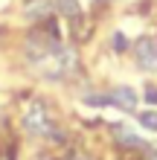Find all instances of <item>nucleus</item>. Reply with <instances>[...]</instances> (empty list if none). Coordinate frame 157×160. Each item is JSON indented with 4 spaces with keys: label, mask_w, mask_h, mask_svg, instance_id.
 <instances>
[{
    "label": "nucleus",
    "mask_w": 157,
    "mask_h": 160,
    "mask_svg": "<svg viewBox=\"0 0 157 160\" xmlns=\"http://www.w3.org/2000/svg\"><path fill=\"white\" fill-rule=\"evenodd\" d=\"M23 125L29 134H47L50 131V122H47V111H44L41 102H35V105L29 108V114L23 117Z\"/></svg>",
    "instance_id": "obj_1"
},
{
    "label": "nucleus",
    "mask_w": 157,
    "mask_h": 160,
    "mask_svg": "<svg viewBox=\"0 0 157 160\" xmlns=\"http://www.w3.org/2000/svg\"><path fill=\"white\" fill-rule=\"evenodd\" d=\"M137 61H140L143 70H157V38L137 41Z\"/></svg>",
    "instance_id": "obj_2"
},
{
    "label": "nucleus",
    "mask_w": 157,
    "mask_h": 160,
    "mask_svg": "<svg viewBox=\"0 0 157 160\" xmlns=\"http://www.w3.org/2000/svg\"><path fill=\"white\" fill-rule=\"evenodd\" d=\"M110 105H119L125 111H134L137 108V93L131 88H116L114 93H110Z\"/></svg>",
    "instance_id": "obj_3"
},
{
    "label": "nucleus",
    "mask_w": 157,
    "mask_h": 160,
    "mask_svg": "<svg viewBox=\"0 0 157 160\" xmlns=\"http://www.w3.org/2000/svg\"><path fill=\"white\" fill-rule=\"evenodd\" d=\"M50 15V0H29L26 3V18L29 21H41Z\"/></svg>",
    "instance_id": "obj_4"
},
{
    "label": "nucleus",
    "mask_w": 157,
    "mask_h": 160,
    "mask_svg": "<svg viewBox=\"0 0 157 160\" xmlns=\"http://www.w3.org/2000/svg\"><path fill=\"white\" fill-rule=\"evenodd\" d=\"M114 134H116V140H119V143H122V146H134V148H145V143H143V140L137 137V134H131V131H125L122 125H114Z\"/></svg>",
    "instance_id": "obj_5"
},
{
    "label": "nucleus",
    "mask_w": 157,
    "mask_h": 160,
    "mask_svg": "<svg viewBox=\"0 0 157 160\" xmlns=\"http://www.w3.org/2000/svg\"><path fill=\"white\" fill-rule=\"evenodd\" d=\"M58 12L67 15V18H76L79 15V0H58Z\"/></svg>",
    "instance_id": "obj_6"
},
{
    "label": "nucleus",
    "mask_w": 157,
    "mask_h": 160,
    "mask_svg": "<svg viewBox=\"0 0 157 160\" xmlns=\"http://www.w3.org/2000/svg\"><path fill=\"white\" fill-rule=\"evenodd\" d=\"M140 122H143V128L157 131V114H154V111H143V114H140Z\"/></svg>",
    "instance_id": "obj_7"
},
{
    "label": "nucleus",
    "mask_w": 157,
    "mask_h": 160,
    "mask_svg": "<svg viewBox=\"0 0 157 160\" xmlns=\"http://www.w3.org/2000/svg\"><path fill=\"white\" fill-rule=\"evenodd\" d=\"M125 47H128L125 35H122V32H116V35H114V50H125Z\"/></svg>",
    "instance_id": "obj_8"
},
{
    "label": "nucleus",
    "mask_w": 157,
    "mask_h": 160,
    "mask_svg": "<svg viewBox=\"0 0 157 160\" xmlns=\"http://www.w3.org/2000/svg\"><path fill=\"white\" fill-rule=\"evenodd\" d=\"M87 105H110V96H87Z\"/></svg>",
    "instance_id": "obj_9"
},
{
    "label": "nucleus",
    "mask_w": 157,
    "mask_h": 160,
    "mask_svg": "<svg viewBox=\"0 0 157 160\" xmlns=\"http://www.w3.org/2000/svg\"><path fill=\"white\" fill-rule=\"evenodd\" d=\"M145 99H149L151 105H157V88H149V90H145Z\"/></svg>",
    "instance_id": "obj_10"
},
{
    "label": "nucleus",
    "mask_w": 157,
    "mask_h": 160,
    "mask_svg": "<svg viewBox=\"0 0 157 160\" xmlns=\"http://www.w3.org/2000/svg\"><path fill=\"white\" fill-rule=\"evenodd\" d=\"M145 160H157V152H149V154H145Z\"/></svg>",
    "instance_id": "obj_11"
}]
</instances>
